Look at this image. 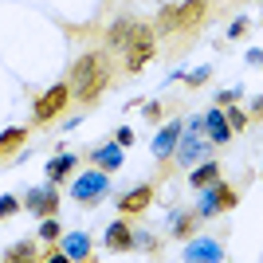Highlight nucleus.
<instances>
[{"instance_id":"393cba45","label":"nucleus","mask_w":263,"mask_h":263,"mask_svg":"<svg viewBox=\"0 0 263 263\" xmlns=\"http://www.w3.org/2000/svg\"><path fill=\"white\" fill-rule=\"evenodd\" d=\"M209 67H200V71H193V75H189V87H200V83H209Z\"/></svg>"},{"instance_id":"5701e85b","label":"nucleus","mask_w":263,"mask_h":263,"mask_svg":"<svg viewBox=\"0 0 263 263\" xmlns=\"http://www.w3.org/2000/svg\"><path fill=\"white\" fill-rule=\"evenodd\" d=\"M197 212H185V216H181V220H177V224H173V232H177V236H181V240H185V236H189V232H193V228H197Z\"/></svg>"},{"instance_id":"423d86ee","label":"nucleus","mask_w":263,"mask_h":263,"mask_svg":"<svg viewBox=\"0 0 263 263\" xmlns=\"http://www.w3.org/2000/svg\"><path fill=\"white\" fill-rule=\"evenodd\" d=\"M154 197H157V185H138V189H130L126 197H118V212L122 216H142V212L154 204Z\"/></svg>"},{"instance_id":"f3484780","label":"nucleus","mask_w":263,"mask_h":263,"mask_svg":"<svg viewBox=\"0 0 263 263\" xmlns=\"http://www.w3.org/2000/svg\"><path fill=\"white\" fill-rule=\"evenodd\" d=\"M204 122H209L212 142H228V138H232V130H228V122H224V114H220V110H212V114H209Z\"/></svg>"},{"instance_id":"9d476101","label":"nucleus","mask_w":263,"mask_h":263,"mask_svg":"<svg viewBox=\"0 0 263 263\" xmlns=\"http://www.w3.org/2000/svg\"><path fill=\"white\" fill-rule=\"evenodd\" d=\"M24 142H28V130H24V126H12V130H4V134H0V161H8V157L16 154Z\"/></svg>"},{"instance_id":"cd10ccee","label":"nucleus","mask_w":263,"mask_h":263,"mask_svg":"<svg viewBox=\"0 0 263 263\" xmlns=\"http://www.w3.org/2000/svg\"><path fill=\"white\" fill-rule=\"evenodd\" d=\"M40 200H44V189H35V193H28V200H24V204H28V209H40Z\"/></svg>"},{"instance_id":"b1692460","label":"nucleus","mask_w":263,"mask_h":263,"mask_svg":"<svg viewBox=\"0 0 263 263\" xmlns=\"http://www.w3.org/2000/svg\"><path fill=\"white\" fill-rule=\"evenodd\" d=\"M16 209H20V200H16V197H0V220H4V216H12Z\"/></svg>"},{"instance_id":"0eeeda50","label":"nucleus","mask_w":263,"mask_h":263,"mask_svg":"<svg viewBox=\"0 0 263 263\" xmlns=\"http://www.w3.org/2000/svg\"><path fill=\"white\" fill-rule=\"evenodd\" d=\"M138 28H142V20H118V24H114V28L106 32V44H110V51H126V47L134 44Z\"/></svg>"},{"instance_id":"dca6fc26","label":"nucleus","mask_w":263,"mask_h":263,"mask_svg":"<svg viewBox=\"0 0 263 263\" xmlns=\"http://www.w3.org/2000/svg\"><path fill=\"white\" fill-rule=\"evenodd\" d=\"M4 259H8V263H20V259H40V252H35V243H32V240H20V243H12L8 252H4Z\"/></svg>"},{"instance_id":"6ab92c4d","label":"nucleus","mask_w":263,"mask_h":263,"mask_svg":"<svg viewBox=\"0 0 263 263\" xmlns=\"http://www.w3.org/2000/svg\"><path fill=\"white\" fill-rule=\"evenodd\" d=\"M212 200H216V212L236 209V193H232L228 185H220V181H216V189H212Z\"/></svg>"},{"instance_id":"bb28decb","label":"nucleus","mask_w":263,"mask_h":263,"mask_svg":"<svg viewBox=\"0 0 263 263\" xmlns=\"http://www.w3.org/2000/svg\"><path fill=\"white\" fill-rule=\"evenodd\" d=\"M248 28H252V24H248V20H236V24H232V28H228V35H232V40H236V35H243V32H248Z\"/></svg>"},{"instance_id":"2eb2a0df","label":"nucleus","mask_w":263,"mask_h":263,"mask_svg":"<svg viewBox=\"0 0 263 263\" xmlns=\"http://www.w3.org/2000/svg\"><path fill=\"white\" fill-rule=\"evenodd\" d=\"M90 157H95L102 169H118V165H122V145L118 142H114V145H102V149H95Z\"/></svg>"},{"instance_id":"9b49d317","label":"nucleus","mask_w":263,"mask_h":263,"mask_svg":"<svg viewBox=\"0 0 263 263\" xmlns=\"http://www.w3.org/2000/svg\"><path fill=\"white\" fill-rule=\"evenodd\" d=\"M177 138H181V122H169V126L157 134L154 154H157V157H169V154H173V145H177Z\"/></svg>"},{"instance_id":"6e6552de","label":"nucleus","mask_w":263,"mask_h":263,"mask_svg":"<svg viewBox=\"0 0 263 263\" xmlns=\"http://www.w3.org/2000/svg\"><path fill=\"white\" fill-rule=\"evenodd\" d=\"M106 248L110 252H130L134 248V232H130L126 220H114V224L106 228Z\"/></svg>"},{"instance_id":"a878e982","label":"nucleus","mask_w":263,"mask_h":263,"mask_svg":"<svg viewBox=\"0 0 263 263\" xmlns=\"http://www.w3.org/2000/svg\"><path fill=\"white\" fill-rule=\"evenodd\" d=\"M161 114H165V106H161V102H145V118H149V122H157Z\"/></svg>"},{"instance_id":"f03ea898","label":"nucleus","mask_w":263,"mask_h":263,"mask_svg":"<svg viewBox=\"0 0 263 263\" xmlns=\"http://www.w3.org/2000/svg\"><path fill=\"white\" fill-rule=\"evenodd\" d=\"M209 16V0H181V4H165L157 16V35H181V32H197Z\"/></svg>"},{"instance_id":"a211bd4d","label":"nucleus","mask_w":263,"mask_h":263,"mask_svg":"<svg viewBox=\"0 0 263 263\" xmlns=\"http://www.w3.org/2000/svg\"><path fill=\"white\" fill-rule=\"evenodd\" d=\"M71 169H75V154H63V157H55V161H47V177L51 181H63Z\"/></svg>"},{"instance_id":"4468645a","label":"nucleus","mask_w":263,"mask_h":263,"mask_svg":"<svg viewBox=\"0 0 263 263\" xmlns=\"http://www.w3.org/2000/svg\"><path fill=\"white\" fill-rule=\"evenodd\" d=\"M220 248H216V240H197L193 248H185V259H220Z\"/></svg>"},{"instance_id":"7ed1b4c3","label":"nucleus","mask_w":263,"mask_h":263,"mask_svg":"<svg viewBox=\"0 0 263 263\" xmlns=\"http://www.w3.org/2000/svg\"><path fill=\"white\" fill-rule=\"evenodd\" d=\"M71 106V83H55V87H47L40 99H35V126H47V122H55L63 110Z\"/></svg>"},{"instance_id":"20e7f679","label":"nucleus","mask_w":263,"mask_h":263,"mask_svg":"<svg viewBox=\"0 0 263 263\" xmlns=\"http://www.w3.org/2000/svg\"><path fill=\"white\" fill-rule=\"evenodd\" d=\"M122 55H126V71H130V75H138V71H142V67L157 55V32L149 28V24H142V28H138V35H134V44L126 47Z\"/></svg>"},{"instance_id":"412c9836","label":"nucleus","mask_w":263,"mask_h":263,"mask_svg":"<svg viewBox=\"0 0 263 263\" xmlns=\"http://www.w3.org/2000/svg\"><path fill=\"white\" fill-rule=\"evenodd\" d=\"M224 122H228L232 134H243V130H248V114H243V110H228V114H224Z\"/></svg>"},{"instance_id":"aec40b11","label":"nucleus","mask_w":263,"mask_h":263,"mask_svg":"<svg viewBox=\"0 0 263 263\" xmlns=\"http://www.w3.org/2000/svg\"><path fill=\"white\" fill-rule=\"evenodd\" d=\"M35 212H40V216H55V212H59V193H55L51 185L44 189V200H40V209H35Z\"/></svg>"},{"instance_id":"1a4fd4ad","label":"nucleus","mask_w":263,"mask_h":263,"mask_svg":"<svg viewBox=\"0 0 263 263\" xmlns=\"http://www.w3.org/2000/svg\"><path fill=\"white\" fill-rule=\"evenodd\" d=\"M63 255L67 259H90L95 255V243H90V236H83V232H71L63 240Z\"/></svg>"},{"instance_id":"ddd939ff","label":"nucleus","mask_w":263,"mask_h":263,"mask_svg":"<svg viewBox=\"0 0 263 263\" xmlns=\"http://www.w3.org/2000/svg\"><path fill=\"white\" fill-rule=\"evenodd\" d=\"M216 181H220V165L216 161L193 169V177H189V185H193V189H209V185H216Z\"/></svg>"},{"instance_id":"c85d7f7f","label":"nucleus","mask_w":263,"mask_h":263,"mask_svg":"<svg viewBox=\"0 0 263 263\" xmlns=\"http://www.w3.org/2000/svg\"><path fill=\"white\" fill-rule=\"evenodd\" d=\"M114 142H118V145H122V149H126V145H130V142H134V130H118V138H114Z\"/></svg>"},{"instance_id":"4be33fe9","label":"nucleus","mask_w":263,"mask_h":263,"mask_svg":"<svg viewBox=\"0 0 263 263\" xmlns=\"http://www.w3.org/2000/svg\"><path fill=\"white\" fill-rule=\"evenodd\" d=\"M40 240H47V243L59 240V220H55V216H44V224H40Z\"/></svg>"},{"instance_id":"39448f33","label":"nucleus","mask_w":263,"mask_h":263,"mask_svg":"<svg viewBox=\"0 0 263 263\" xmlns=\"http://www.w3.org/2000/svg\"><path fill=\"white\" fill-rule=\"evenodd\" d=\"M102 193H106V173H99V169L83 173V177L75 181V189H71V197H75L79 204H99Z\"/></svg>"},{"instance_id":"f8f14e48","label":"nucleus","mask_w":263,"mask_h":263,"mask_svg":"<svg viewBox=\"0 0 263 263\" xmlns=\"http://www.w3.org/2000/svg\"><path fill=\"white\" fill-rule=\"evenodd\" d=\"M200 154H204V145H200L197 130H189V138L181 142V149H177V161H181V165H193V161H197Z\"/></svg>"},{"instance_id":"f257e3e1","label":"nucleus","mask_w":263,"mask_h":263,"mask_svg":"<svg viewBox=\"0 0 263 263\" xmlns=\"http://www.w3.org/2000/svg\"><path fill=\"white\" fill-rule=\"evenodd\" d=\"M110 83V59L106 51H83L71 67V99H79L83 106L102 99V90Z\"/></svg>"}]
</instances>
